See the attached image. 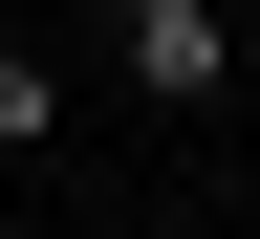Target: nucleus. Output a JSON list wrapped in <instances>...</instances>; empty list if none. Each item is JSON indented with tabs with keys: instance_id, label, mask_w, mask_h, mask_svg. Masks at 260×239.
I'll return each mask as SVG.
<instances>
[{
	"instance_id": "obj_1",
	"label": "nucleus",
	"mask_w": 260,
	"mask_h": 239,
	"mask_svg": "<svg viewBox=\"0 0 260 239\" xmlns=\"http://www.w3.org/2000/svg\"><path fill=\"white\" fill-rule=\"evenodd\" d=\"M109 44H130L152 109H217V87H239V0H109Z\"/></svg>"
},
{
	"instance_id": "obj_2",
	"label": "nucleus",
	"mask_w": 260,
	"mask_h": 239,
	"mask_svg": "<svg viewBox=\"0 0 260 239\" xmlns=\"http://www.w3.org/2000/svg\"><path fill=\"white\" fill-rule=\"evenodd\" d=\"M44 130H65V65H44V44H0V152H44Z\"/></svg>"
}]
</instances>
